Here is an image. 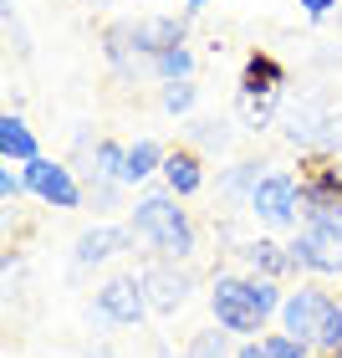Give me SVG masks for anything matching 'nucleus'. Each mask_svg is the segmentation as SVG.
I'll list each match as a JSON object with an SVG mask.
<instances>
[{"label": "nucleus", "mask_w": 342, "mask_h": 358, "mask_svg": "<svg viewBox=\"0 0 342 358\" xmlns=\"http://www.w3.org/2000/svg\"><path fill=\"white\" fill-rule=\"evenodd\" d=\"M286 251H291V266H302L312 276L342 271V215H306L302 236Z\"/></svg>", "instance_id": "3"}, {"label": "nucleus", "mask_w": 342, "mask_h": 358, "mask_svg": "<svg viewBox=\"0 0 342 358\" xmlns=\"http://www.w3.org/2000/svg\"><path fill=\"white\" fill-rule=\"evenodd\" d=\"M0 159H6V164H31V159H41L36 134H31L26 118H15V113L0 118Z\"/></svg>", "instance_id": "13"}, {"label": "nucleus", "mask_w": 342, "mask_h": 358, "mask_svg": "<svg viewBox=\"0 0 342 358\" xmlns=\"http://www.w3.org/2000/svg\"><path fill=\"white\" fill-rule=\"evenodd\" d=\"M194 97H200V87H194V83H169L164 92H158V103H164V113H174V118H179V113L194 108Z\"/></svg>", "instance_id": "18"}, {"label": "nucleus", "mask_w": 342, "mask_h": 358, "mask_svg": "<svg viewBox=\"0 0 342 358\" xmlns=\"http://www.w3.org/2000/svg\"><path fill=\"white\" fill-rule=\"evenodd\" d=\"M97 313L107 322H118V328L143 322V313H154L149 292H143V276H112L107 287H97Z\"/></svg>", "instance_id": "8"}, {"label": "nucleus", "mask_w": 342, "mask_h": 358, "mask_svg": "<svg viewBox=\"0 0 342 358\" xmlns=\"http://www.w3.org/2000/svg\"><path fill=\"white\" fill-rule=\"evenodd\" d=\"M0 194H6V205H15V200L26 194V174H15V169L6 164V169H0Z\"/></svg>", "instance_id": "22"}, {"label": "nucleus", "mask_w": 342, "mask_h": 358, "mask_svg": "<svg viewBox=\"0 0 342 358\" xmlns=\"http://www.w3.org/2000/svg\"><path fill=\"white\" fill-rule=\"evenodd\" d=\"M225 348H230V333H194L184 358H225Z\"/></svg>", "instance_id": "20"}, {"label": "nucleus", "mask_w": 342, "mask_h": 358, "mask_svg": "<svg viewBox=\"0 0 342 358\" xmlns=\"http://www.w3.org/2000/svg\"><path fill=\"white\" fill-rule=\"evenodd\" d=\"M21 174H26V189L36 194V200L57 205V210H77V205L87 200L82 185L72 179V169H67V164H57V159H31Z\"/></svg>", "instance_id": "6"}, {"label": "nucleus", "mask_w": 342, "mask_h": 358, "mask_svg": "<svg viewBox=\"0 0 342 358\" xmlns=\"http://www.w3.org/2000/svg\"><path fill=\"white\" fill-rule=\"evenodd\" d=\"M240 256H246V262L255 266V276H266V282H276V276H286V271H297V266H291V251L276 246V241H251Z\"/></svg>", "instance_id": "15"}, {"label": "nucleus", "mask_w": 342, "mask_h": 358, "mask_svg": "<svg viewBox=\"0 0 342 358\" xmlns=\"http://www.w3.org/2000/svg\"><path fill=\"white\" fill-rule=\"evenodd\" d=\"M133 236L149 241L158 251V262H184L194 251V220L179 210V194H169V189H154L133 205Z\"/></svg>", "instance_id": "2"}, {"label": "nucleus", "mask_w": 342, "mask_h": 358, "mask_svg": "<svg viewBox=\"0 0 342 358\" xmlns=\"http://www.w3.org/2000/svg\"><path fill=\"white\" fill-rule=\"evenodd\" d=\"M332 358H342V353H332Z\"/></svg>", "instance_id": "27"}, {"label": "nucleus", "mask_w": 342, "mask_h": 358, "mask_svg": "<svg viewBox=\"0 0 342 358\" xmlns=\"http://www.w3.org/2000/svg\"><path fill=\"white\" fill-rule=\"evenodd\" d=\"M260 348H266V358H312V343H302L291 333H266Z\"/></svg>", "instance_id": "17"}, {"label": "nucleus", "mask_w": 342, "mask_h": 358, "mask_svg": "<svg viewBox=\"0 0 342 358\" xmlns=\"http://www.w3.org/2000/svg\"><path fill=\"white\" fill-rule=\"evenodd\" d=\"M297 185H302L306 215H342V169L332 159H306Z\"/></svg>", "instance_id": "7"}, {"label": "nucleus", "mask_w": 342, "mask_h": 358, "mask_svg": "<svg viewBox=\"0 0 342 358\" xmlns=\"http://www.w3.org/2000/svg\"><path fill=\"white\" fill-rule=\"evenodd\" d=\"M189 287H194V282H189L184 271H174V262H158V266L143 271V292H149V307H154V313H174V307H184Z\"/></svg>", "instance_id": "10"}, {"label": "nucleus", "mask_w": 342, "mask_h": 358, "mask_svg": "<svg viewBox=\"0 0 342 358\" xmlns=\"http://www.w3.org/2000/svg\"><path fill=\"white\" fill-rule=\"evenodd\" d=\"M337 21H342V6H337Z\"/></svg>", "instance_id": "26"}, {"label": "nucleus", "mask_w": 342, "mask_h": 358, "mask_svg": "<svg viewBox=\"0 0 342 358\" xmlns=\"http://www.w3.org/2000/svg\"><path fill=\"white\" fill-rule=\"evenodd\" d=\"M281 302L286 292L266 276H215V292H209L215 322L225 333H260L271 313H281Z\"/></svg>", "instance_id": "1"}, {"label": "nucleus", "mask_w": 342, "mask_h": 358, "mask_svg": "<svg viewBox=\"0 0 342 358\" xmlns=\"http://www.w3.org/2000/svg\"><path fill=\"white\" fill-rule=\"evenodd\" d=\"M317 348H327V353H342V302H332L327 322H322V338H317Z\"/></svg>", "instance_id": "21"}, {"label": "nucleus", "mask_w": 342, "mask_h": 358, "mask_svg": "<svg viewBox=\"0 0 342 358\" xmlns=\"http://www.w3.org/2000/svg\"><path fill=\"white\" fill-rule=\"evenodd\" d=\"M200 185H205L200 149H169V159H164V189L184 200V194H200Z\"/></svg>", "instance_id": "12"}, {"label": "nucleus", "mask_w": 342, "mask_h": 358, "mask_svg": "<svg viewBox=\"0 0 342 358\" xmlns=\"http://www.w3.org/2000/svg\"><path fill=\"white\" fill-rule=\"evenodd\" d=\"M332 292H322V287H297V292H286V302H281V333L291 338H302V343H312L317 348V338H322V322H327L332 313Z\"/></svg>", "instance_id": "5"}, {"label": "nucleus", "mask_w": 342, "mask_h": 358, "mask_svg": "<svg viewBox=\"0 0 342 358\" xmlns=\"http://www.w3.org/2000/svg\"><path fill=\"white\" fill-rule=\"evenodd\" d=\"M251 210L266 225H297L306 220V205H302V185H297V174H286V169H266V179L255 185L251 194Z\"/></svg>", "instance_id": "4"}, {"label": "nucleus", "mask_w": 342, "mask_h": 358, "mask_svg": "<svg viewBox=\"0 0 342 358\" xmlns=\"http://www.w3.org/2000/svg\"><path fill=\"white\" fill-rule=\"evenodd\" d=\"M133 241H138L133 225H97V231H82V236H77L72 256H77V266H97V262H107V256L128 251Z\"/></svg>", "instance_id": "9"}, {"label": "nucleus", "mask_w": 342, "mask_h": 358, "mask_svg": "<svg viewBox=\"0 0 342 358\" xmlns=\"http://www.w3.org/2000/svg\"><path fill=\"white\" fill-rule=\"evenodd\" d=\"M281 87H286V67L271 52H251L246 57V72H240V97L255 103V97H276Z\"/></svg>", "instance_id": "11"}, {"label": "nucleus", "mask_w": 342, "mask_h": 358, "mask_svg": "<svg viewBox=\"0 0 342 358\" xmlns=\"http://www.w3.org/2000/svg\"><path fill=\"white\" fill-rule=\"evenodd\" d=\"M260 169H266V164H235V169H230V179H225V189H230V194H246V205H251L255 185H260V179H266Z\"/></svg>", "instance_id": "19"}, {"label": "nucleus", "mask_w": 342, "mask_h": 358, "mask_svg": "<svg viewBox=\"0 0 342 358\" xmlns=\"http://www.w3.org/2000/svg\"><path fill=\"white\" fill-rule=\"evenodd\" d=\"M297 6H302L306 15H312V21H322V15H332V10L342 6V0H297Z\"/></svg>", "instance_id": "23"}, {"label": "nucleus", "mask_w": 342, "mask_h": 358, "mask_svg": "<svg viewBox=\"0 0 342 358\" xmlns=\"http://www.w3.org/2000/svg\"><path fill=\"white\" fill-rule=\"evenodd\" d=\"M184 6H194V10H200V6H209V0H184Z\"/></svg>", "instance_id": "25"}, {"label": "nucleus", "mask_w": 342, "mask_h": 358, "mask_svg": "<svg viewBox=\"0 0 342 358\" xmlns=\"http://www.w3.org/2000/svg\"><path fill=\"white\" fill-rule=\"evenodd\" d=\"M164 159H169V149H164L158 138H138V143H128L123 185H143L149 174H164Z\"/></svg>", "instance_id": "14"}, {"label": "nucleus", "mask_w": 342, "mask_h": 358, "mask_svg": "<svg viewBox=\"0 0 342 358\" xmlns=\"http://www.w3.org/2000/svg\"><path fill=\"white\" fill-rule=\"evenodd\" d=\"M235 358H266V348H260V343H240Z\"/></svg>", "instance_id": "24"}, {"label": "nucleus", "mask_w": 342, "mask_h": 358, "mask_svg": "<svg viewBox=\"0 0 342 358\" xmlns=\"http://www.w3.org/2000/svg\"><path fill=\"white\" fill-rule=\"evenodd\" d=\"M189 72H194L189 46H169V52L154 57V77H164V87H169V83H189Z\"/></svg>", "instance_id": "16"}]
</instances>
